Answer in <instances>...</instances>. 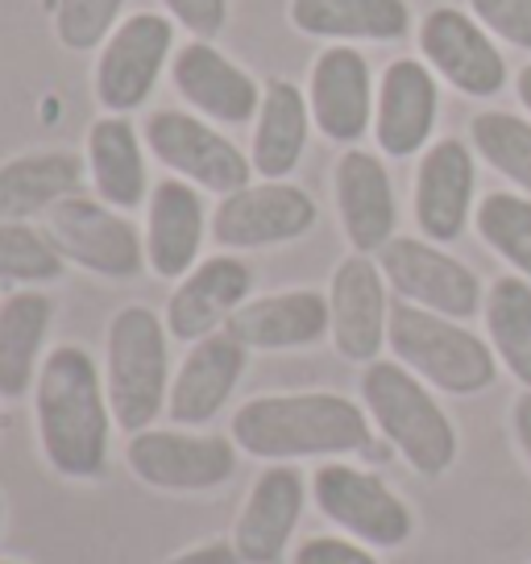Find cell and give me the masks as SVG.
Segmentation results:
<instances>
[{"instance_id": "1", "label": "cell", "mask_w": 531, "mask_h": 564, "mask_svg": "<svg viewBox=\"0 0 531 564\" xmlns=\"http://www.w3.org/2000/svg\"><path fill=\"white\" fill-rule=\"evenodd\" d=\"M34 420L42 457L54 474L91 481L108 469L112 406L100 366L84 345H54L34 382Z\"/></svg>"}, {"instance_id": "2", "label": "cell", "mask_w": 531, "mask_h": 564, "mask_svg": "<svg viewBox=\"0 0 531 564\" xmlns=\"http://www.w3.org/2000/svg\"><path fill=\"white\" fill-rule=\"evenodd\" d=\"M373 441V420L333 390L300 394H258L237 406L232 444L266 465H291L303 457H349L366 453Z\"/></svg>"}, {"instance_id": "3", "label": "cell", "mask_w": 531, "mask_h": 564, "mask_svg": "<svg viewBox=\"0 0 531 564\" xmlns=\"http://www.w3.org/2000/svg\"><path fill=\"white\" fill-rule=\"evenodd\" d=\"M361 403L373 427L399 448L415 474L441 477L457 460V427L448 420L424 378L403 366V361H370L361 373Z\"/></svg>"}, {"instance_id": "4", "label": "cell", "mask_w": 531, "mask_h": 564, "mask_svg": "<svg viewBox=\"0 0 531 564\" xmlns=\"http://www.w3.org/2000/svg\"><path fill=\"white\" fill-rule=\"evenodd\" d=\"M166 319L145 307H121L105 336V390L112 420L124 436L154 427L171 399V352Z\"/></svg>"}, {"instance_id": "5", "label": "cell", "mask_w": 531, "mask_h": 564, "mask_svg": "<svg viewBox=\"0 0 531 564\" xmlns=\"http://www.w3.org/2000/svg\"><path fill=\"white\" fill-rule=\"evenodd\" d=\"M387 345L394 361H403L415 378L444 394H478L495 387L498 378L495 349L478 333H469L460 319L436 316L408 300L390 303Z\"/></svg>"}, {"instance_id": "6", "label": "cell", "mask_w": 531, "mask_h": 564, "mask_svg": "<svg viewBox=\"0 0 531 564\" xmlns=\"http://www.w3.org/2000/svg\"><path fill=\"white\" fill-rule=\"evenodd\" d=\"M237 444L229 436L192 427H145L124 444V460L138 481L166 494L220 490L237 474Z\"/></svg>"}, {"instance_id": "7", "label": "cell", "mask_w": 531, "mask_h": 564, "mask_svg": "<svg viewBox=\"0 0 531 564\" xmlns=\"http://www.w3.org/2000/svg\"><path fill=\"white\" fill-rule=\"evenodd\" d=\"M46 237L67 262L100 279H133L145 270V232L105 199L72 195L54 204L46 212Z\"/></svg>"}, {"instance_id": "8", "label": "cell", "mask_w": 531, "mask_h": 564, "mask_svg": "<svg viewBox=\"0 0 531 564\" xmlns=\"http://www.w3.org/2000/svg\"><path fill=\"white\" fill-rule=\"evenodd\" d=\"M142 138H145V150L166 171H175V178L192 183L199 192L232 195L241 192V187H249V178H253L249 154H241L204 117L178 112V108H162V112H150Z\"/></svg>"}, {"instance_id": "9", "label": "cell", "mask_w": 531, "mask_h": 564, "mask_svg": "<svg viewBox=\"0 0 531 564\" xmlns=\"http://www.w3.org/2000/svg\"><path fill=\"white\" fill-rule=\"evenodd\" d=\"M312 498L324 519H333L349 540L366 547H399L415 531L408 502L382 477L345 465V460L319 465L312 477Z\"/></svg>"}, {"instance_id": "10", "label": "cell", "mask_w": 531, "mask_h": 564, "mask_svg": "<svg viewBox=\"0 0 531 564\" xmlns=\"http://www.w3.org/2000/svg\"><path fill=\"white\" fill-rule=\"evenodd\" d=\"M420 54L448 88L474 100H490L507 88V58L495 34L457 4H436L420 21Z\"/></svg>"}, {"instance_id": "11", "label": "cell", "mask_w": 531, "mask_h": 564, "mask_svg": "<svg viewBox=\"0 0 531 564\" xmlns=\"http://www.w3.org/2000/svg\"><path fill=\"white\" fill-rule=\"evenodd\" d=\"M316 199L286 183V178H262L241 192L220 195L213 212V241L220 249H266L300 241L316 229Z\"/></svg>"}, {"instance_id": "12", "label": "cell", "mask_w": 531, "mask_h": 564, "mask_svg": "<svg viewBox=\"0 0 531 564\" xmlns=\"http://www.w3.org/2000/svg\"><path fill=\"white\" fill-rule=\"evenodd\" d=\"M378 265L390 286L399 291V300L415 303V307H427L448 319H469L481 312L478 274L457 258H448L427 237H394L378 253Z\"/></svg>"}, {"instance_id": "13", "label": "cell", "mask_w": 531, "mask_h": 564, "mask_svg": "<svg viewBox=\"0 0 531 564\" xmlns=\"http://www.w3.org/2000/svg\"><path fill=\"white\" fill-rule=\"evenodd\" d=\"M171 46H175V25L162 13H133L129 21H121L96 63V79H91L96 100L117 117L142 108L171 58Z\"/></svg>"}, {"instance_id": "14", "label": "cell", "mask_w": 531, "mask_h": 564, "mask_svg": "<svg viewBox=\"0 0 531 564\" xmlns=\"http://www.w3.org/2000/svg\"><path fill=\"white\" fill-rule=\"evenodd\" d=\"M307 105H312V124L328 141L354 145L366 138V129H373V105H378L366 54L349 42L324 46L312 63Z\"/></svg>"}, {"instance_id": "15", "label": "cell", "mask_w": 531, "mask_h": 564, "mask_svg": "<svg viewBox=\"0 0 531 564\" xmlns=\"http://www.w3.org/2000/svg\"><path fill=\"white\" fill-rule=\"evenodd\" d=\"M387 286V274L370 253H349L333 270L328 312H333V345L345 361H357V366L378 361L390 328Z\"/></svg>"}, {"instance_id": "16", "label": "cell", "mask_w": 531, "mask_h": 564, "mask_svg": "<svg viewBox=\"0 0 531 564\" xmlns=\"http://www.w3.org/2000/svg\"><path fill=\"white\" fill-rule=\"evenodd\" d=\"M474 192H478L474 150L460 138L432 141L415 166V225L427 241L436 246L457 241L474 216Z\"/></svg>"}, {"instance_id": "17", "label": "cell", "mask_w": 531, "mask_h": 564, "mask_svg": "<svg viewBox=\"0 0 531 564\" xmlns=\"http://www.w3.org/2000/svg\"><path fill=\"white\" fill-rule=\"evenodd\" d=\"M441 112V88L436 70L420 58H394L382 70L378 105H373V138L387 159H411L420 154Z\"/></svg>"}, {"instance_id": "18", "label": "cell", "mask_w": 531, "mask_h": 564, "mask_svg": "<svg viewBox=\"0 0 531 564\" xmlns=\"http://www.w3.org/2000/svg\"><path fill=\"white\" fill-rule=\"evenodd\" d=\"M307 481L295 465H266L232 523V547L246 564H279L300 528Z\"/></svg>"}, {"instance_id": "19", "label": "cell", "mask_w": 531, "mask_h": 564, "mask_svg": "<svg viewBox=\"0 0 531 564\" xmlns=\"http://www.w3.org/2000/svg\"><path fill=\"white\" fill-rule=\"evenodd\" d=\"M178 96L208 121L220 124H246L262 108V88L246 67H237L229 54H220L213 42L195 37L171 63Z\"/></svg>"}, {"instance_id": "20", "label": "cell", "mask_w": 531, "mask_h": 564, "mask_svg": "<svg viewBox=\"0 0 531 564\" xmlns=\"http://www.w3.org/2000/svg\"><path fill=\"white\" fill-rule=\"evenodd\" d=\"M333 195H337L340 229L349 237L354 253L373 258L394 241L399 208H394V187L378 154L349 145L333 171Z\"/></svg>"}, {"instance_id": "21", "label": "cell", "mask_w": 531, "mask_h": 564, "mask_svg": "<svg viewBox=\"0 0 531 564\" xmlns=\"http://www.w3.org/2000/svg\"><path fill=\"white\" fill-rule=\"evenodd\" d=\"M246 361L249 349L241 340H232L229 333H213L195 340L187 357L178 361L175 378H171V399H166L171 423H178V427L213 423L232 399V390L246 373Z\"/></svg>"}, {"instance_id": "22", "label": "cell", "mask_w": 531, "mask_h": 564, "mask_svg": "<svg viewBox=\"0 0 531 564\" xmlns=\"http://www.w3.org/2000/svg\"><path fill=\"white\" fill-rule=\"evenodd\" d=\"M249 286H253V274H249V265L241 258H229V253L204 258L171 291L166 333L183 340V345H195L204 336L220 333L232 319V312L249 300Z\"/></svg>"}, {"instance_id": "23", "label": "cell", "mask_w": 531, "mask_h": 564, "mask_svg": "<svg viewBox=\"0 0 531 564\" xmlns=\"http://www.w3.org/2000/svg\"><path fill=\"white\" fill-rule=\"evenodd\" d=\"M213 232L199 187L162 178L145 199V265L159 279H183L199 265V246Z\"/></svg>"}, {"instance_id": "24", "label": "cell", "mask_w": 531, "mask_h": 564, "mask_svg": "<svg viewBox=\"0 0 531 564\" xmlns=\"http://www.w3.org/2000/svg\"><path fill=\"white\" fill-rule=\"evenodd\" d=\"M225 333L232 340H241L246 349H307V345H319L324 336H333L328 295L303 286V291H279V295L246 300L225 324Z\"/></svg>"}, {"instance_id": "25", "label": "cell", "mask_w": 531, "mask_h": 564, "mask_svg": "<svg viewBox=\"0 0 531 564\" xmlns=\"http://www.w3.org/2000/svg\"><path fill=\"white\" fill-rule=\"evenodd\" d=\"M88 159L72 150H37L0 162V216L4 220H34L54 204L84 192Z\"/></svg>"}, {"instance_id": "26", "label": "cell", "mask_w": 531, "mask_h": 564, "mask_svg": "<svg viewBox=\"0 0 531 564\" xmlns=\"http://www.w3.org/2000/svg\"><path fill=\"white\" fill-rule=\"evenodd\" d=\"M291 25L328 42H399L411 34L408 0H291Z\"/></svg>"}, {"instance_id": "27", "label": "cell", "mask_w": 531, "mask_h": 564, "mask_svg": "<svg viewBox=\"0 0 531 564\" xmlns=\"http://www.w3.org/2000/svg\"><path fill=\"white\" fill-rule=\"evenodd\" d=\"M312 133V105L291 79H270L262 91V108L253 117V145L249 162L253 175L262 178H286L300 166Z\"/></svg>"}, {"instance_id": "28", "label": "cell", "mask_w": 531, "mask_h": 564, "mask_svg": "<svg viewBox=\"0 0 531 564\" xmlns=\"http://www.w3.org/2000/svg\"><path fill=\"white\" fill-rule=\"evenodd\" d=\"M54 303L25 286L13 291L9 300L0 303V399L13 403L21 394H30L42 370V345L51 333Z\"/></svg>"}, {"instance_id": "29", "label": "cell", "mask_w": 531, "mask_h": 564, "mask_svg": "<svg viewBox=\"0 0 531 564\" xmlns=\"http://www.w3.org/2000/svg\"><path fill=\"white\" fill-rule=\"evenodd\" d=\"M88 175L96 195L108 208L133 212L150 199V178H145V154L138 129L108 112L88 129Z\"/></svg>"}, {"instance_id": "30", "label": "cell", "mask_w": 531, "mask_h": 564, "mask_svg": "<svg viewBox=\"0 0 531 564\" xmlns=\"http://www.w3.org/2000/svg\"><path fill=\"white\" fill-rule=\"evenodd\" d=\"M481 312H486V336L495 357L531 390V279L502 274L486 291Z\"/></svg>"}, {"instance_id": "31", "label": "cell", "mask_w": 531, "mask_h": 564, "mask_svg": "<svg viewBox=\"0 0 531 564\" xmlns=\"http://www.w3.org/2000/svg\"><path fill=\"white\" fill-rule=\"evenodd\" d=\"M478 237L495 249L502 262L514 265V274L531 279V199L514 192H490L481 195L474 208Z\"/></svg>"}, {"instance_id": "32", "label": "cell", "mask_w": 531, "mask_h": 564, "mask_svg": "<svg viewBox=\"0 0 531 564\" xmlns=\"http://www.w3.org/2000/svg\"><path fill=\"white\" fill-rule=\"evenodd\" d=\"M469 141L498 175L511 178L514 187H523L531 195V121L514 117V112L486 108L469 121Z\"/></svg>"}, {"instance_id": "33", "label": "cell", "mask_w": 531, "mask_h": 564, "mask_svg": "<svg viewBox=\"0 0 531 564\" xmlns=\"http://www.w3.org/2000/svg\"><path fill=\"white\" fill-rule=\"evenodd\" d=\"M63 270H67V258L54 249L46 229H34L30 220L0 216V282L42 286V282L63 279Z\"/></svg>"}, {"instance_id": "34", "label": "cell", "mask_w": 531, "mask_h": 564, "mask_svg": "<svg viewBox=\"0 0 531 564\" xmlns=\"http://www.w3.org/2000/svg\"><path fill=\"white\" fill-rule=\"evenodd\" d=\"M124 0H58L54 9V34L67 51H96L112 37Z\"/></svg>"}, {"instance_id": "35", "label": "cell", "mask_w": 531, "mask_h": 564, "mask_svg": "<svg viewBox=\"0 0 531 564\" xmlns=\"http://www.w3.org/2000/svg\"><path fill=\"white\" fill-rule=\"evenodd\" d=\"M469 13L495 37L531 51V0H469Z\"/></svg>"}, {"instance_id": "36", "label": "cell", "mask_w": 531, "mask_h": 564, "mask_svg": "<svg viewBox=\"0 0 531 564\" xmlns=\"http://www.w3.org/2000/svg\"><path fill=\"white\" fill-rule=\"evenodd\" d=\"M162 4L187 34L204 37V42H213L229 18V0H162Z\"/></svg>"}, {"instance_id": "37", "label": "cell", "mask_w": 531, "mask_h": 564, "mask_svg": "<svg viewBox=\"0 0 531 564\" xmlns=\"http://www.w3.org/2000/svg\"><path fill=\"white\" fill-rule=\"evenodd\" d=\"M295 564H382L366 544L345 535H312L295 552Z\"/></svg>"}, {"instance_id": "38", "label": "cell", "mask_w": 531, "mask_h": 564, "mask_svg": "<svg viewBox=\"0 0 531 564\" xmlns=\"http://www.w3.org/2000/svg\"><path fill=\"white\" fill-rule=\"evenodd\" d=\"M162 564H246V561L237 556L232 540H208V544H195V547H187V552H178V556H171V561H162Z\"/></svg>"}, {"instance_id": "39", "label": "cell", "mask_w": 531, "mask_h": 564, "mask_svg": "<svg viewBox=\"0 0 531 564\" xmlns=\"http://www.w3.org/2000/svg\"><path fill=\"white\" fill-rule=\"evenodd\" d=\"M511 423H514V441H519V448H523V457H528V465H531V390H523V394L514 399Z\"/></svg>"}, {"instance_id": "40", "label": "cell", "mask_w": 531, "mask_h": 564, "mask_svg": "<svg viewBox=\"0 0 531 564\" xmlns=\"http://www.w3.org/2000/svg\"><path fill=\"white\" fill-rule=\"evenodd\" d=\"M514 96H519V105L528 108V117H531V63L519 67V75H514Z\"/></svg>"}, {"instance_id": "41", "label": "cell", "mask_w": 531, "mask_h": 564, "mask_svg": "<svg viewBox=\"0 0 531 564\" xmlns=\"http://www.w3.org/2000/svg\"><path fill=\"white\" fill-rule=\"evenodd\" d=\"M0 564H21V561H0Z\"/></svg>"}, {"instance_id": "42", "label": "cell", "mask_w": 531, "mask_h": 564, "mask_svg": "<svg viewBox=\"0 0 531 564\" xmlns=\"http://www.w3.org/2000/svg\"><path fill=\"white\" fill-rule=\"evenodd\" d=\"M0 519H4V507H0Z\"/></svg>"}]
</instances>
